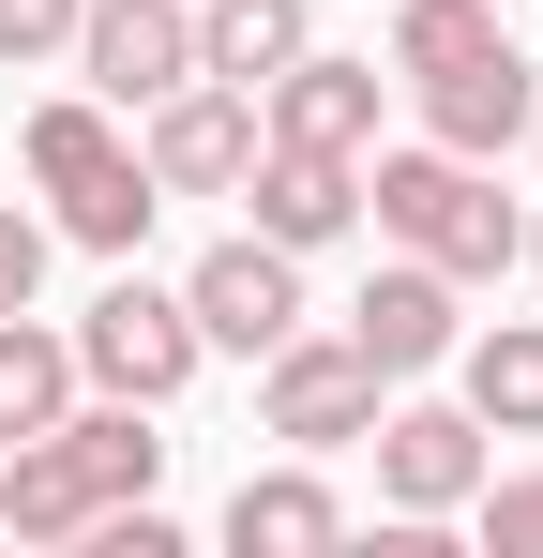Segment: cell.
I'll use <instances>...</instances> for the list:
<instances>
[{"mask_svg": "<svg viewBox=\"0 0 543 558\" xmlns=\"http://www.w3.org/2000/svg\"><path fill=\"white\" fill-rule=\"evenodd\" d=\"M167 483V438H152V408H121V392H90L61 423H31L15 453H0V544H90L121 498H152Z\"/></svg>", "mask_w": 543, "mask_h": 558, "instance_id": "obj_1", "label": "cell"}, {"mask_svg": "<svg viewBox=\"0 0 543 558\" xmlns=\"http://www.w3.org/2000/svg\"><path fill=\"white\" fill-rule=\"evenodd\" d=\"M362 227L393 242V257H423L452 287H498L514 272V242H529V211L498 196V167H468V151H362Z\"/></svg>", "mask_w": 543, "mask_h": 558, "instance_id": "obj_2", "label": "cell"}, {"mask_svg": "<svg viewBox=\"0 0 543 558\" xmlns=\"http://www.w3.org/2000/svg\"><path fill=\"white\" fill-rule=\"evenodd\" d=\"M15 167H31V196H46V242H90V257H136L152 242V167H136V136H121V106L90 92H46L31 121H15Z\"/></svg>", "mask_w": 543, "mask_h": 558, "instance_id": "obj_3", "label": "cell"}, {"mask_svg": "<svg viewBox=\"0 0 543 558\" xmlns=\"http://www.w3.org/2000/svg\"><path fill=\"white\" fill-rule=\"evenodd\" d=\"M196 317H181V287H152L136 257L106 272V302L76 317V392H121V408H181L196 392Z\"/></svg>", "mask_w": 543, "mask_h": 558, "instance_id": "obj_4", "label": "cell"}, {"mask_svg": "<svg viewBox=\"0 0 543 558\" xmlns=\"http://www.w3.org/2000/svg\"><path fill=\"white\" fill-rule=\"evenodd\" d=\"M393 408V377L362 363L348 332H287V348H257V438H287V453H362V423Z\"/></svg>", "mask_w": 543, "mask_h": 558, "instance_id": "obj_5", "label": "cell"}, {"mask_svg": "<svg viewBox=\"0 0 543 558\" xmlns=\"http://www.w3.org/2000/svg\"><path fill=\"white\" fill-rule=\"evenodd\" d=\"M136 167H152V196H242V167H257V92H242V76L152 92L136 106Z\"/></svg>", "mask_w": 543, "mask_h": 558, "instance_id": "obj_6", "label": "cell"}, {"mask_svg": "<svg viewBox=\"0 0 543 558\" xmlns=\"http://www.w3.org/2000/svg\"><path fill=\"white\" fill-rule=\"evenodd\" d=\"M61 61H76L90 106H121V121H136L152 92L196 76V0H76V46H61Z\"/></svg>", "mask_w": 543, "mask_h": 558, "instance_id": "obj_7", "label": "cell"}, {"mask_svg": "<svg viewBox=\"0 0 543 558\" xmlns=\"http://www.w3.org/2000/svg\"><path fill=\"white\" fill-rule=\"evenodd\" d=\"M181 317H196V348H242V363H257V348H287L317 302H302V257L242 227V242H212V257L181 272Z\"/></svg>", "mask_w": 543, "mask_h": 558, "instance_id": "obj_8", "label": "cell"}, {"mask_svg": "<svg viewBox=\"0 0 543 558\" xmlns=\"http://www.w3.org/2000/svg\"><path fill=\"white\" fill-rule=\"evenodd\" d=\"M377 106H393V61H348V46H302L287 76H257V136L272 151H377Z\"/></svg>", "mask_w": 543, "mask_h": 558, "instance_id": "obj_9", "label": "cell"}, {"mask_svg": "<svg viewBox=\"0 0 543 558\" xmlns=\"http://www.w3.org/2000/svg\"><path fill=\"white\" fill-rule=\"evenodd\" d=\"M452 302H468L452 272H423V257H377V272H362V302L333 317V332H348L377 377H438V363H452V332H468Z\"/></svg>", "mask_w": 543, "mask_h": 558, "instance_id": "obj_10", "label": "cell"}, {"mask_svg": "<svg viewBox=\"0 0 543 558\" xmlns=\"http://www.w3.org/2000/svg\"><path fill=\"white\" fill-rule=\"evenodd\" d=\"M362 453H377V498H393V513L438 529V513H468V483H483V423H468V408H377Z\"/></svg>", "mask_w": 543, "mask_h": 558, "instance_id": "obj_11", "label": "cell"}, {"mask_svg": "<svg viewBox=\"0 0 543 558\" xmlns=\"http://www.w3.org/2000/svg\"><path fill=\"white\" fill-rule=\"evenodd\" d=\"M408 106H423V136L438 151H468V167H498V151H529V46H483V61H452V76H408Z\"/></svg>", "mask_w": 543, "mask_h": 558, "instance_id": "obj_12", "label": "cell"}, {"mask_svg": "<svg viewBox=\"0 0 543 558\" xmlns=\"http://www.w3.org/2000/svg\"><path fill=\"white\" fill-rule=\"evenodd\" d=\"M242 196H257V242H287V257H317V242L362 227V167H348V151H272V136H257Z\"/></svg>", "mask_w": 543, "mask_h": 558, "instance_id": "obj_13", "label": "cell"}, {"mask_svg": "<svg viewBox=\"0 0 543 558\" xmlns=\"http://www.w3.org/2000/svg\"><path fill=\"white\" fill-rule=\"evenodd\" d=\"M227 544H242V558H333V544H348V498L317 483V453L242 468V498H227Z\"/></svg>", "mask_w": 543, "mask_h": 558, "instance_id": "obj_14", "label": "cell"}, {"mask_svg": "<svg viewBox=\"0 0 543 558\" xmlns=\"http://www.w3.org/2000/svg\"><path fill=\"white\" fill-rule=\"evenodd\" d=\"M452 408L483 438H543V317H498V332H452Z\"/></svg>", "mask_w": 543, "mask_h": 558, "instance_id": "obj_15", "label": "cell"}, {"mask_svg": "<svg viewBox=\"0 0 543 558\" xmlns=\"http://www.w3.org/2000/svg\"><path fill=\"white\" fill-rule=\"evenodd\" d=\"M302 46H317L302 0H196V76H242V92H257V76H287Z\"/></svg>", "mask_w": 543, "mask_h": 558, "instance_id": "obj_16", "label": "cell"}, {"mask_svg": "<svg viewBox=\"0 0 543 558\" xmlns=\"http://www.w3.org/2000/svg\"><path fill=\"white\" fill-rule=\"evenodd\" d=\"M393 15V76H452L483 46H514V0H377Z\"/></svg>", "mask_w": 543, "mask_h": 558, "instance_id": "obj_17", "label": "cell"}, {"mask_svg": "<svg viewBox=\"0 0 543 558\" xmlns=\"http://www.w3.org/2000/svg\"><path fill=\"white\" fill-rule=\"evenodd\" d=\"M76 408V332H46L31 302L0 317V438H31V423H61Z\"/></svg>", "mask_w": 543, "mask_h": 558, "instance_id": "obj_18", "label": "cell"}, {"mask_svg": "<svg viewBox=\"0 0 543 558\" xmlns=\"http://www.w3.org/2000/svg\"><path fill=\"white\" fill-rule=\"evenodd\" d=\"M468 513H483V544H498V558H543V468H514V483L483 468V483H468Z\"/></svg>", "mask_w": 543, "mask_h": 558, "instance_id": "obj_19", "label": "cell"}, {"mask_svg": "<svg viewBox=\"0 0 543 558\" xmlns=\"http://www.w3.org/2000/svg\"><path fill=\"white\" fill-rule=\"evenodd\" d=\"M76 46V0H0V76H46Z\"/></svg>", "mask_w": 543, "mask_h": 558, "instance_id": "obj_20", "label": "cell"}, {"mask_svg": "<svg viewBox=\"0 0 543 558\" xmlns=\"http://www.w3.org/2000/svg\"><path fill=\"white\" fill-rule=\"evenodd\" d=\"M46 287V211H0V317Z\"/></svg>", "mask_w": 543, "mask_h": 558, "instance_id": "obj_21", "label": "cell"}, {"mask_svg": "<svg viewBox=\"0 0 543 558\" xmlns=\"http://www.w3.org/2000/svg\"><path fill=\"white\" fill-rule=\"evenodd\" d=\"M514 272H529V287H543V211H529V242H514Z\"/></svg>", "mask_w": 543, "mask_h": 558, "instance_id": "obj_22", "label": "cell"}, {"mask_svg": "<svg viewBox=\"0 0 543 558\" xmlns=\"http://www.w3.org/2000/svg\"><path fill=\"white\" fill-rule=\"evenodd\" d=\"M529 167H543V106H529Z\"/></svg>", "mask_w": 543, "mask_h": 558, "instance_id": "obj_23", "label": "cell"}, {"mask_svg": "<svg viewBox=\"0 0 543 558\" xmlns=\"http://www.w3.org/2000/svg\"><path fill=\"white\" fill-rule=\"evenodd\" d=\"M0 453H15V438H0Z\"/></svg>", "mask_w": 543, "mask_h": 558, "instance_id": "obj_24", "label": "cell"}]
</instances>
